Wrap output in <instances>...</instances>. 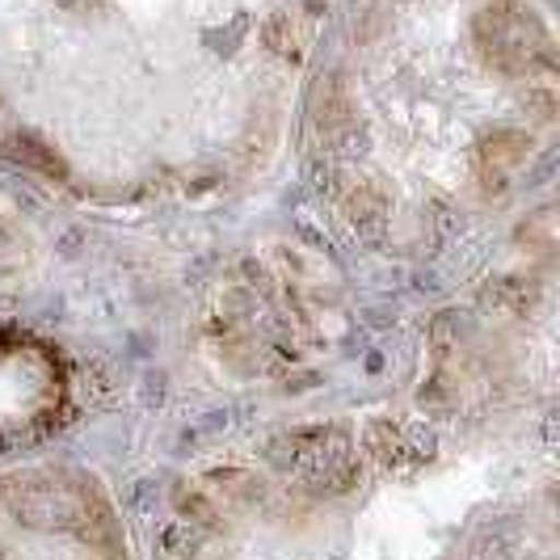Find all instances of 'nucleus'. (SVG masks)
Listing matches in <instances>:
<instances>
[{"label":"nucleus","mask_w":560,"mask_h":560,"mask_svg":"<svg viewBox=\"0 0 560 560\" xmlns=\"http://www.w3.org/2000/svg\"><path fill=\"white\" fill-rule=\"evenodd\" d=\"M9 148H13V156L18 161H26V165H38L43 173H63V161L56 156V148H47L43 140H34V136H13L9 140Z\"/></svg>","instance_id":"nucleus-4"},{"label":"nucleus","mask_w":560,"mask_h":560,"mask_svg":"<svg viewBox=\"0 0 560 560\" xmlns=\"http://www.w3.org/2000/svg\"><path fill=\"white\" fill-rule=\"evenodd\" d=\"M261 43L279 59L300 63L304 51H308V22H304L300 13H291V9H279V13H270V18L261 22Z\"/></svg>","instance_id":"nucleus-2"},{"label":"nucleus","mask_w":560,"mask_h":560,"mask_svg":"<svg viewBox=\"0 0 560 560\" xmlns=\"http://www.w3.org/2000/svg\"><path fill=\"white\" fill-rule=\"evenodd\" d=\"M532 152V136H523V131H510V127H502V131H493V136H485V140L477 143V165H480V177H502L505 168H514L523 156Z\"/></svg>","instance_id":"nucleus-1"},{"label":"nucleus","mask_w":560,"mask_h":560,"mask_svg":"<svg viewBox=\"0 0 560 560\" xmlns=\"http://www.w3.org/2000/svg\"><path fill=\"white\" fill-rule=\"evenodd\" d=\"M346 93H341V84L329 81L325 89H316V102H312V118H316V127L325 131V140H337L341 131H346Z\"/></svg>","instance_id":"nucleus-3"},{"label":"nucleus","mask_w":560,"mask_h":560,"mask_svg":"<svg viewBox=\"0 0 560 560\" xmlns=\"http://www.w3.org/2000/svg\"><path fill=\"white\" fill-rule=\"evenodd\" d=\"M523 110L539 118V122H552L557 118V93L548 89V84H539V89H527V97H523Z\"/></svg>","instance_id":"nucleus-5"}]
</instances>
